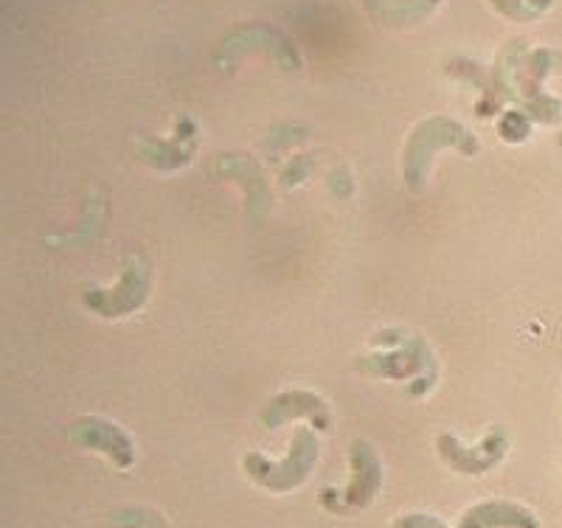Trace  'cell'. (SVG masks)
Wrapping results in <instances>:
<instances>
[{
  "instance_id": "6da1fadb",
  "label": "cell",
  "mask_w": 562,
  "mask_h": 528,
  "mask_svg": "<svg viewBox=\"0 0 562 528\" xmlns=\"http://www.w3.org/2000/svg\"><path fill=\"white\" fill-rule=\"evenodd\" d=\"M479 138L456 119L430 115L414 127L403 149V180L411 191H422L430 178V166L441 149H456L464 158L479 153Z\"/></svg>"
},
{
  "instance_id": "8992f818",
  "label": "cell",
  "mask_w": 562,
  "mask_h": 528,
  "mask_svg": "<svg viewBox=\"0 0 562 528\" xmlns=\"http://www.w3.org/2000/svg\"><path fill=\"white\" fill-rule=\"evenodd\" d=\"M436 452L439 459L450 467L459 475H486L495 467H501V461L506 459L509 452V436H506L504 427H490L484 439L479 445H464L459 436L453 434H439L436 436Z\"/></svg>"
},
{
  "instance_id": "7c38bea8",
  "label": "cell",
  "mask_w": 562,
  "mask_h": 528,
  "mask_svg": "<svg viewBox=\"0 0 562 528\" xmlns=\"http://www.w3.org/2000/svg\"><path fill=\"white\" fill-rule=\"evenodd\" d=\"M389 528H450L441 517L428 515V512H411V515H400L396 520L389 523Z\"/></svg>"
},
{
  "instance_id": "7a4b0ae2",
  "label": "cell",
  "mask_w": 562,
  "mask_h": 528,
  "mask_svg": "<svg viewBox=\"0 0 562 528\" xmlns=\"http://www.w3.org/2000/svg\"><path fill=\"white\" fill-rule=\"evenodd\" d=\"M318 434L313 427H295L284 459L273 461L265 452L250 450L243 456V472L259 490L270 492V495H288V492L307 484V478L313 475L315 464H318Z\"/></svg>"
},
{
  "instance_id": "4fadbf2b",
  "label": "cell",
  "mask_w": 562,
  "mask_h": 528,
  "mask_svg": "<svg viewBox=\"0 0 562 528\" xmlns=\"http://www.w3.org/2000/svg\"><path fill=\"white\" fill-rule=\"evenodd\" d=\"M557 147H560V149H562V133H560V135H557Z\"/></svg>"
},
{
  "instance_id": "277c9868",
  "label": "cell",
  "mask_w": 562,
  "mask_h": 528,
  "mask_svg": "<svg viewBox=\"0 0 562 528\" xmlns=\"http://www.w3.org/2000/svg\"><path fill=\"white\" fill-rule=\"evenodd\" d=\"M349 484L344 492L335 486L321 490L318 501L326 512L333 515H360L378 501L380 490H383V461H380L378 450L363 439H355L349 447Z\"/></svg>"
},
{
  "instance_id": "ba28073f",
  "label": "cell",
  "mask_w": 562,
  "mask_h": 528,
  "mask_svg": "<svg viewBox=\"0 0 562 528\" xmlns=\"http://www.w3.org/2000/svg\"><path fill=\"white\" fill-rule=\"evenodd\" d=\"M70 439L77 447L108 456L110 464H115L119 470H130L135 464V441L130 439L124 427L113 425L104 416H79L70 427Z\"/></svg>"
},
{
  "instance_id": "9c48e42d",
  "label": "cell",
  "mask_w": 562,
  "mask_h": 528,
  "mask_svg": "<svg viewBox=\"0 0 562 528\" xmlns=\"http://www.w3.org/2000/svg\"><path fill=\"white\" fill-rule=\"evenodd\" d=\"M456 528H540V520L524 503L490 497V501L473 503L459 517Z\"/></svg>"
},
{
  "instance_id": "8fae6325",
  "label": "cell",
  "mask_w": 562,
  "mask_h": 528,
  "mask_svg": "<svg viewBox=\"0 0 562 528\" xmlns=\"http://www.w3.org/2000/svg\"><path fill=\"white\" fill-rule=\"evenodd\" d=\"M498 135L506 144H524L531 135V119L524 110H506L498 122Z\"/></svg>"
},
{
  "instance_id": "30bf717a",
  "label": "cell",
  "mask_w": 562,
  "mask_h": 528,
  "mask_svg": "<svg viewBox=\"0 0 562 528\" xmlns=\"http://www.w3.org/2000/svg\"><path fill=\"white\" fill-rule=\"evenodd\" d=\"M115 528H169V523L149 506H133L113 517Z\"/></svg>"
},
{
  "instance_id": "5b68a950",
  "label": "cell",
  "mask_w": 562,
  "mask_h": 528,
  "mask_svg": "<svg viewBox=\"0 0 562 528\" xmlns=\"http://www.w3.org/2000/svg\"><path fill=\"white\" fill-rule=\"evenodd\" d=\"M149 290H153V268H149L147 261L133 259L124 268L119 284L82 293V306L108 321L127 318V315H133V312H138L140 306L147 304Z\"/></svg>"
},
{
  "instance_id": "52a82bcc",
  "label": "cell",
  "mask_w": 562,
  "mask_h": 528,
  "mask_svg": "<svg viewBox=\"0 0 562 528\" xmlns=\"http://www.w3.org/2000/svg\"><path fill=\"white\" fill-rule=\"evenodd\" d=\"M259 419H262V427H268V430H279L281 425H288L293 419H307L315 434H329L333 430V411H329V405L315 391L304 389L276 394L262 407Z\"/></svg>"
},
{
  "instance_id": "3957f363",
  "label": "cell",
  "mask_w": 562,
  "mask_h": 528,
  "mask_svg": "<svg viewBox=\"0 0 562 528\" xmlns=\"http://www.w3.org/2000/svg\"><path fill=\"white\" fill-rule=\"evenodd\" d=\"M358 371L366 377H383V380L411 382V396L428 394L436 382V366L434 351L422 338L405 340L403 346L385 351H369V355L358 357Z\"/></svg>"
}]
</instances>
